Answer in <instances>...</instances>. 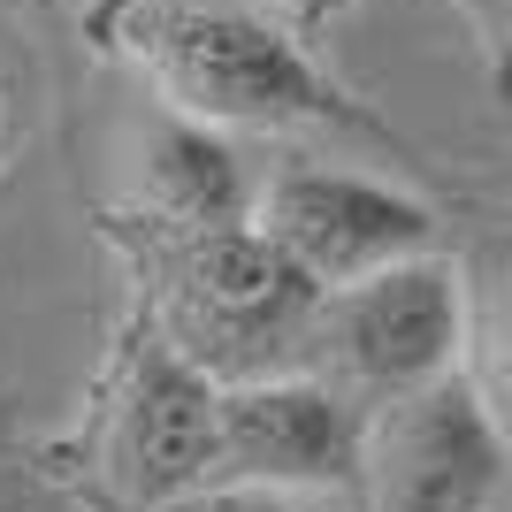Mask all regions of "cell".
I'll return each mask as SVG.
<instances>
[{
	"mask_svg": "<svg viewBox=\"0 0 512 512\" xmlns=\"http://www.w3.org/2000/svg\"><path fill=\"white\" fill-rule=\"evenodd\" d=\"M92 31L161 92L169 115H192V123L276 130L344 115L321 69L253 0H107Z\"/></svg>",
	"mask_w": 512,
	"mask_h": 512,
	"instance_id": "obj_1",
	"label": "cell"
},
{
	"mask_svg": "<svg viewBox=\"0 0 512 512\" xmlns=\"http://www.w3.org/2000/svg\"><path fill=\"white\" fill-rule=\"evenodd\" d=\"M314 306H321V283L245 214L222 230H184V245L169 260L161 329L199 375L253 383L283 352H306Z\"/></svg>",
	"mask_w": 512,
	"mask_h": 512,
	"instance_id": "obj_2",
	"label": "cell"
},
{
	"mask_svg": "<svg viewBox=\"0 0 512 512\" xmlns=\"http://www.w3.org/2000/svg\"><path fill=\"white\" fill-rule=\"evenodd\" d=\"M467 352V283L436 253L390 260L375 276H352L321 291L314 329H306V360L344 406H390L406 390L451 375Z\"/></svg>",
	"mask_w": 512,
	"mask_h": 512,
	"instance_id": "obj_3",
	"label": "cell"
},
{
	"mask_svg": "<svg viewBox=\"0 0 512 512\" xmlns=\"http://www.w3.org/2000/svg\"><path fill=\"white\" fill-rule=\"evenodd\" d=\"M505 451V428L451 367L436 383L375 406V428L360 436L367 512H490L505 482Z\"/></svg>",
	"mask_w": 512,
	"mask_h": 512,
	"instance_id": "obj_4",
	"label": "cell"
},
{
	"mask_svg": "<svg viewBox=\"0 0 512 512\" xmlns=\"http://www.w3.org/2000/svg\"><path fill=\"white\" fill-rule=\"evenodd\" d=\"M253 230L276 237L321 291H337V283L375 276L390 260L428 253L436 214L421 199L360 176V169H314V161H299V169L268 176L253 192Z\"/></svg>",
	"mask_w": 512,
	"mask_h": 512,
	"instance_id": "obj_5",
	"label": "cell"
},
{
	"mask_svg": "<svg viewBox=\"0 0 512 512\" xmlns=\"http://www.w3.org/2000/svg\"><path fill=\"white\" fill-rule=\"evenodd\" d=\"M214 467V375L176 344L138 352L100 428V482L123 505H169Z\"/></svg>",
	"mask_w": 512,
	"mask_h": 512,
	"instance_id": "obj_6",
	"label": "cell"
},
{
	"mask_svg": "<svg viewBox=\"0 0 512 512\" xmlns=\"http://www.w3.org/2000/svg\"><path fill=\"white\" fill-rule=\"evenodd\" d=\"M360 459V428L321 375H253L214 390V467L207 482L237 490H306L337 482Z\"/></svg>",
	"mask_w": 512,
	"mask_h": 512,
	"instance_id": "obj_7",
	"label": "cell"
},
{
	"mask_svg": "<svg viewBox=\"0 0 512 512\" xmlns=\"http://www.w3.org/2000/svg\"><path fill=\"white\" fill-rule=\"evenodd\" d=\"M138 184H146V207L169 214L176 230H222V222H245L253 214V184H245V161L214 123L192 115H161L138 138Z\"/></svg>",
	"mask_w": 512,
	"mask_h": 512,
	"instance_id": "obj_8",
	"label": "cell"
},
{
	"mask_svg": "<svg viewBox=\"0 0 512 512\" xmlns=\"http://www.w3.org/2000/svg\"><path fill=\"white\" fill-rule=\"evenodd\" d=\"M459 283H467L459 375L474 383V398L490 406V421L505 428V444H512V222L474 237V253L459 260Z\"/></svg>",
	"mask_w": 512,
	"mask_h": 512,
	"instance_id": "obj_9",
	"label": "cell"
},
{
	"mask_svg": "<svg viewBox=\"0 0 512 512\" xmlns=\"http://www.w3.org/2000/svg\"><path fill=\"white\" fill-rule=\"evenodd\" d=\"M237 512H299V505H283V497H245Z\"/></svg>",
	"mask_w": 512,
	"mask_h": 512,
	"instance_id": "obj_10",
	"label": "cell"
}]
</instances>
